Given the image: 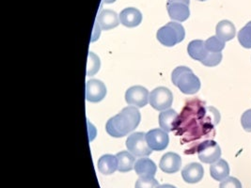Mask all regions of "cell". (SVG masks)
Returning a JSON list of instances; mask_svg holds the SVG:
<instances>
[{
	"label": "cell",
	"instance_id": "obj_1",
	"mask_svg": "<svg viewBox=\"0 0 251 188\" xmlns=\"http://www.w3.org/2000/svg\"><path fill=\"white\" fill-rule=\"evenodd\" d=\"M141 119L139 110L133 106L124 108L118 115L108 119L105 129L113 138H124L136 130Z\"/></svg>",
	"mask_w": 251,
	"mask_h": 188
},
{
	"label": "cell",
	"instance_id": "obj_2",
	"mask_svg": "<svg viewBox=\"0 0 251 188\" xmlns=\"http://www.w3.org/2000/svg\"><path fill=\"white\" fill-rule=\"evenodd\" d=\"M172 81L183 94L193 95L201 89V81L192 70L185 66L174 69L172 73Z\"/></svg>",
	"mask_w": 251,
	"mask_h": 188
},
{
	"label": "cell",
	"instance_id": "obj_3",
	"mask_svg": "<svg viewBox=\"0 0 251 188\" xmlns=\"http://www.w3.org/2000/svg\"><path fill=\"white\" fill-rule=\"evenodd\" d=\"M185 37V31L181 24L170 22L162 26L156 33V38L161 45L172 47L181 42Z\"/></svg>",
	"mask_w": 251,
	"mask_h": 188
},
{
	"label": "cell",
	"instance_id": "obj_4",
	"mask_svg": "<svg viewBox=\"0 0 251 188\" xmlns=\"http://www.w3.org/2000/svg\"><path fill=\"white\" fill-rule=\"evenodd\" d=\"M126 147L128 152L136 157L149 156L152 153V150L149 147L146 134L142 132L133 133L130 135L126 141Z\"/></svg>",
	"mask_w": 251,
	"mask_h": 188
},
{
	"label": "cell",
	"instance_id": "obj_5",
	"mask_svg": "<svg viewBox=\"0 0 251 188\" xmlns=\"http://www.w3.org/2000/svg\"><path fill=\"white\" fill-rule=\"evenodd\" d=\"M172 102L173 94L168 88L158 87L150 94L149 103L155 110H167L172 106Z\"/></svg>",
	"mask_w": 251,
	"mask_h": 188
},
{
	"label": "cell",
	"instance_id": "obj_6",
	"mask_svg": "<svg viewBox=\"0 0 251 188\" xmlns=\"http://www.w3.org/2000/svg\"><path fill=\"white\" fill-rule=\"evenodd\" d=\"M198 155L201 162L205 164H213L220 159L221 149L216 141L209 140L199 145Z\"/></svg>",
	"mask_w": 251,
	"mask_h": 188
},
{
	"label": "cell",
	"instance_id": "obj_7",
	"mask_svg": "<svg viewBox=\"0 0 251 188\" xmlns=\"http://www.w3.org/2000/svg\"><path fill=\"white\" fill-rule=\"evenodd\" d=\"M190 0H168L167 10L172 20L184 22L190 16Z\"/></svg>",
	"mask_w": 251,
	"mask_h": 188
},
{
	"label": "cell",
	"instance_id": "obj_8",
	"mask_svg": "<svg viewBox=\"0 0 251 188\" xmlns=\"http://www.w3.org/2000/svg\"><path fill=\"white\" fill-rule=\"evenodd\" d=\"M149 98L148 90L141 86H134L126 91V101L129 105L143 107L148 104Z\"/></svg>",
	"mask_w": 251,
	"mask_h": 188
},
{
	"label": "cell",
	"instance_id": "obj_9",
	"mask_svg": "<svg viewBox=\"0 0 251 188\" xmlns=\"http://www.w3.org/2000/svg\"><path fill=\"white\" fill-rule=\"evenodd\" d=\"M146 140L152 151H163L169 145L170 137L164 130L152 129L146 134Z\"/></svg>",
	"mask_w": 251,
	"mask_h": 188
},
{
	"label": "cell",
	"instance_id": "obj_10",
	"mask_svg": "<svg viewBox=\"0 0 251 188\" xmlns=\"http://www.w3.org/2000/svg\"><path fill=\"white\" fill-rule=\"evenodd\" d=\"M106 95V87L98 79H91L86 84V99L91 103H99Z\"/></svg>",
	"mask_w": 251,
	"mask_h": 188
},
{
	"label": "cell",
	"instance_id": "obj_11",
	"mask_svg": "<svg viewBox=\"0 0 251 188\" xmlns=\"http://www.w3.org/2000/svg\"><path fill=\"white\" fill-rule=\"evenodd\" d=\"M182 158L175 153H165L160 160L159 167L163 172L176 173L181 169Z\"/></svg>",
	"mask_w": 251,
	"mask_h": 188
},
{
	"label": "cell",
	"instance_id": "obj_12",
	"mask_svg": "<svg viewBox=\"0 0 251 188\" xmlns=\"http://www.w3.org/2000/svg\"><path fill=\"white\" fill-rule=\"evenodd\" d=\"M204 175L203 166L199 163L186 164L182 170L183 181L187 184H197L201 182Z\"/></svg>",
	"mask_w": 251,
	"mask_h": 188
},
{
	"label": "cell",
	"instance_id": "obj_13",
	"mask_svg": "<svg viewBox=\"0 0 251 188\" xmlns=\"http://www.w3.org/2000/svg\"><path fill=\"white\" fill-rule=\"evenodd\" d=\"M120 21L126 27H136L142 21V14L136 8H126L120 13Z\"/></svg>",
	"mask_w": 251,
	"mask_h": 188
},
{
	"label": "cell",
	"instance_id": "obj_14",
	"mask_svg": "<svg viewBox=\"0 0 251 188\" xmlns=\"http://www.w3.org/2000/svg\"><path fill=\"white\" fill-rule=\"evenodd\" d=\"M179 115L173 109H167L161 112L159 115L160 127L166 132H172L178 125Z\"/></svg>",
	"mask_w": 251,
	"mask_h": 188
},
{
	"label": "cell",
	"instance_id": "obj_15",
	"mask_svg": "<svg viewBox=\"0 0 251 188\" xmlns=\"http://www.w3.org/2000/svg\"><path fill=\"white\" fill-rule=\"evenodd\" d=\"M98 24L103 30H109L119 25L120 18L114 11L103 10L99 13Z\"/></svg>",
	"mask_w": 251,
	"mask_h": 188
},
{
	"label": "cell",
	"instance_id": "obj_16",
	"mask_svg": "<svg viewBox=\"0 0 251 188\" xmlns=\"http://www.w3.org/2000/svg\"><path fill=\"white\" fill-rule=\"evenodd\" d=\"M187 52L192 59L201 62L205 59L210 53L206 47L205 42L201 40H194L190 42L187 47Z\"/></svg>",
	"mask_w": 251,
	"mask_h": 188
},
{
	"label": "cell",
	"instance_id": "obj_17",
	"mask_svg": "<svg viewBox=\"0 0 251 188\" xmlns=\"http://www.w3.org/2000/svg\"><path fill=\"white\" fill-rule=\"evenodd\" d=\"M157 167L149 158H140L135 164V171L139 177H154Z\"/></svg>",
	"mask_w": 251,
	"mask_h": 188
},
{
	"label": "cell",
	"instance_id": "obj_18",
	"mask_svg": "<svg viewBox=\"0 0 251 188\" xmlns=\"http://www.w3.org/2000/svg\"><path fill=\"white\" fill-rule=\"evenodd\" d=\"M98 169L103 175H110L118 169L117 157L111 154H104L98 160Z\"/></svg>",
	"mask_w": 251,
	"mask_h": 188
},
{
	"label": "cell",
	"instance_id": "obj_19",
	"mask_svg": "<svg viewBox=\"0 0 251 188\" xmlns=\"http://www.w3.org/2000/svg\"><path fill=\"white\" fill-rule=\"evenodd\" d=\"M217 36L224 42L232 40L236 35V28L233 23L228 20H222L217 24L216 28Z\"/></svg>",
	"mask_w": 251,
	"mask_h": 188
},
{
	"label": "cell",
	"instance_id": "obj_20",
	"mask_svg": "<svg viewBox=\"0 0 251 188\" xmlns=\"http://www.w3.org/2000/svg\"><path fill=\"white\" fill-rule=\"evenodd\" d=\"M210 174L216 181H224L229 175V165L224 159H219L210 166Z\"/></svg>",
	"mask_w": 251,
	"mask_h": 188
},
{
	"label": "cell",
	"instance_id": "obj_21",
	"mask_svg": "<svg viewBox=\"0 0 251 188\" xmlns=\"http://www.w3.org/2000/svg\"><path fill=\"white\" fill-rule=\"evenodd\" d=\"M118 160V170L120 172L131 171L135 164V156L130 153L123 151L116 155Z\"/></svg>",
	"mask_w": 251,
	"mask_h": 188
},
{
	"label": "cell",
	"instance_id": "obj_22",
	"mask_svg": "<svg viewBox=\"0 0 251 188\" xmlns=\"http://www.w3.org/2000/svg\"><path fill=\"white\" fill-rule=\"evenodd\" d=\"M237 36L242 47L246 49H251V21L240 30Z\"/></svg>",
	"mask_w": 251,
	"mask_h": 188
},
{
	"label": "cell",
	"instance_id": "obj_23",
	"mask_svg": "<svg viewBox=\"0 0 251 188\" xmlns=\"http://www.w3.org/2000/svg\"><path fill=\"white\" fill-rule=\"evenodd\" d=\"M226 42L219 39L217 36H213L209 38L205 42V46L209 52L211 53H221V51L225 48Z\"/></svg>",
	"mask_w": 251,
	"mask_h": 188
},
{
	"label": "cell",
	"instance_id": "obj_24",
	"mask_svg": "<svg viewBox=\"0 0 251 188\" xmlns=\"http://www.w3.org/2000/svg\"><path fill=\"white\" fill-rule=\"evenodd\" d=\"M101 62L100 59L98 58L97 55L94 53L90 52L88 56V65H87V75L92 76L97 73V71L100 70Z\"/></svg>",
	"mask_w": 251,
	"mask_h": 188
},
{
	"label": "cell",
	"instance_id": "obj_25",
	"mask_svg": "<svg viewBox=\"0 0 251 188\" xmlns=\"http://www.w3.org/2000/svg\"><path fill=\"white\" fill-rule=\"evenodd\" d=\"M158 185V182L153 177H139L135 188H156Z\"/></svg>",
	"mask_w": 251,
	"mask_h": 188
},
{
	"label": "cell",
	"instance_id": "obj_26",
	"mask_svg": "<svg viewBox=\"0 0 251 188\" xmlns=\"http://www.w3.org/2000/svg\"><path fill=\"white\" fill-rule=\"evenodd\" d=\"M222 54L221 53H209V55L206 57L205 59L201 61V64L207 67H216L217 66L221 60H222Z\"/></svg>",
	"mask_w": 251,
	"mask_h": 188
},
{
	"label": "cell",
	"instance_id": "obj_27",
	"mask_svg": "<svg viewBox=\"0 0 251 188\" xmlns=\"http://www.w3.org/2000/svg\"><path fill=\"white\" fill-rule=\"evenodd\" d=\"M219 188H242V185L235 177H228L219 185Z\"/></svg>",
	"mask_w": 251,
	"mask_h": 188
},
{
	"label": "cell",
	"instance_id": "obj_28",
	"mask_svg": "<svg viewBox=\"0 0 251 188\" xmlns=\"http://www.w3.org/2000/svg\"><path fill=\"white\" fill-rule=\"evenodd\" d=\"M241 124L246 132L251 133V109L243 113L241 117Z\"/></svg>",
	"mask_w": 251,
	"mask_h": 188
},
{
	"label": "cell",
	"instance_id": "obj_29",
	"mask_svg": "<svg viewBox=\"0 0 251 188\" xmlns=\"http://www.w3.org/2000/svg\"><path fill=\"white\" fill-rule=\"evenodd\" d=\"M156 188H175V187H173L172 185H161V186H158Z\"/></svg>",
	"mask_w": 251,
	"mask_h": 188
},
{
	"label": "cell",
	"instance_id": "obj_30",
	"mask_svg": "<svg viewBox=\"0 0 251 188\" xmlns=\"http://www.w3.org/2000/svg\"><path fill=\"white\" fill-rule=\"evenodd\" d=\"M116 0H103V3H106V4H110L113 3Z\"/></svg>",
	"mask_w": 251,
	"mask_h": 188
},
{
	"label": "cell",
	"instance_id": "obj_31",
	"mask_svg": "<svg viewBox=\"0 0 251 188\" xmlns=\"http://www.w3.org/2000/svg\"><path fill=\"white\" fill-rule=\"evenodd\" d=\"M199 1H206V0H199Z\"/></svg>",
	"mask_w": 251,
	"mask_h": 188
}]
</instances>
